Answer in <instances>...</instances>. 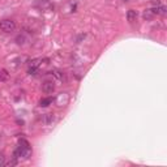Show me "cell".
Listing matches in <instances>:
<instances>
[{"label": "cell", "instance_id": "6", "mask_svg": "<svg viewBox=\"0 0 167 167\" xmlns=\"http://www.w3.org/2000/svg\"><path fill=\"white\" fill-rule=\"evenodd\" d=\"M54 120H55V116L52 115V114H46V115H44V117H43V123L47 124V125L52 124V121H54Z\"/></svg>", "mask_w": 167, "mask_h": 167}, {"label": "cell", "instance_id": "12", "mask_svg": "<svg viewBox=\"0 0 167 167\" xmlns=\"http://www.w3.org/2000/svg\"><path fill=\"white\" fill-rule=\"evenodd\" d=\"M124 2H128V0H124Z\"/></svg>", "mask_w": 167, "mask_h": 167}, {"label": "cell", "instance_id": "10", "mask_svg": "<svg viewBox=\"0 0 167 167\" xmlns=\"http://www.w3.org/2000/svg\"><path fill=\"white\" fill-rule=\"evenodd\" d=\"M5 165V157L3 154H0V166Z\"/></svg>", "mask_w": 167, "mask_h": 167}, {"label": "cell", "instance_id": "9", "mask_svg": "<svg viewBox=\"0 0 167 167\" xmlns=\"http://www.w3.org/2000/svg\"><path fill=\"white\" fill-rule=\"evenodd\" d=\"M7 77H8L7 71H2V77H0V80H2V81H4V80H7Z\"/></svg>", "mask_w": 167, "mask_h": 167}, {"label": "cell", "instance_id": "1", "mask_svg": "<svg viewBox=\"0 0 167 167\" xmlns=\"http://www.w3.org/2000/svg\"><path fill=\"white\" fill-rule=\"evenodd\" d=\"M16 29V22L13 20H2L0 21V30L4 33H11Z\"/></svg>", "mask_w": 167, "mask_h": 167}, {"label": "cell", "instance_id": "7", "mask_svg": "<svg viewBox=\"0 0 167 167\" xmlns=\"http://www.w3.org/2000/svg\"><path fill=\"white\" fill-rule=\"evenodd\" d=\"M142 16H144V18H145V20H151V18L155 16V14L153 13V11H151V9H146L145 12H144Z\"/></svg>", "mask_w": 167, "mask_h": 167}, {"label": "cell", "instance_id": "3", "mask_svg": "<svg viewBox=\"0 0 167 167\" xmlns=\"http://www.w3.org/2000/svg\"><path fill=\"white\" fill-rule=\"evenodd\" d=\"M39 62H41L39 59H35V60H33V62H30V67H29V71H28L30 74H35L37 73L38 67H39Z\"/></svg>", "mask_w": 167, "mask_h": 167}, {"label": "cell", "instance_id": "8", "mask_svg": "<svg viewBox=\"0 0 167 167\" xmlns=\"http://www.w3.org/2000/svg\"><path fill=\"white\" fill-rule=\"evenodd\" d=\"M16 41H17L18 44H24V43H25V37H24V35H18V37L16 38Z\"/></svg>", "mask_w": 167, "mask_h": 167}, {"label": "cell", "instance_id": "5", "mask_svg": "<svg viewBox=\"0 0 167 167\" xmlns=\"http://www.w3.org/2000/svg\"><path fill=\"white\" fill-rule=\"evenodd\" d=\"M52 102H54V98L48 97V98H43V99H41L39 102V106L41 107H47V106H50Z\"/></svg>", "mask_w": 167, "mask_h": 167}, {"label": "cell", "instance_id": "4", "mask_svg": "<svg viewBox=\"0 0 167 167\" xmlns=\"http://www.w3.org/2000/svg\"><path fill=\"white\" fill-rule=\"evenodd\" d=\"M137 16H138V13H137V11H135V9H129L127 12V18L129 22H135Z\"/></svg>", "mask_w": 167, "mask_h": 167}, {"label": "cell", "instance_id": "2", "mask_svg": "<svg viewBox=\"0 0 167 167\" xmlns=\"http://www.w3.org/2000/svg\"><path fill=\"white\" fill-rule=\"evenodd\" d=\"M42 90H43V93H46V94H51L55 90V82L52 81V80L44 81L43 85H42Z\"/></svg>", "mask_w": 167, "mask_h": 167}, {"label": "cell", "instance_id": "11", "mask_svg": "<svg viewBox=\"0 0 167 167\" xmlns=\"http://www.w3.org/2000/svg\"><path fill=\"white\" fill-rule=\"evenodd\" d=\"M151 3H153L154 5H157V7H158V5H162V4H161V0H151Z\"/></svg>", "mask_w": 167, "mask_h": 167}]
</instances>
